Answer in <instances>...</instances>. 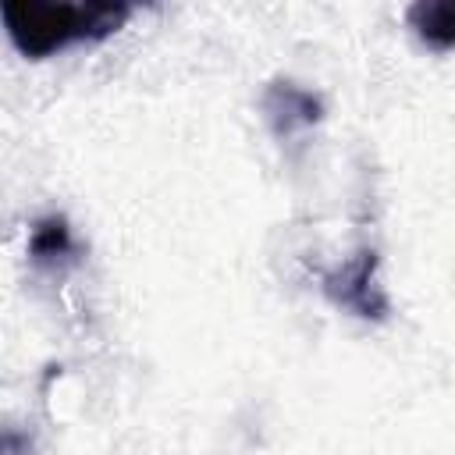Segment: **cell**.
I'll use <instances>...</instances> for the list:
<instances>
[{
	"label": "cell",
	"instance_id": "obj_1",
	"mask_svg": "<svg viewBox=\"0 0 455 455\" xmlns=\"http://www.w3.org/2000/svg\"><path fill=\"white\" fill-rule=\"evenodd\" d=\"M0 18L14 50L28 60H43L68 46L100 43L114 36L132 18V7L107 0H7L0 7Z\"/></svg>",
	"mask_w": 455,
	"mask_h": 455
},
{
	"label": "cell",
	"instance_id": "obj_2",
	"mask_svg": "<svg viewBox=\"0 0 455 455\" xmlns=\"http://www.w3.org/2000/svg\"><path fill=\"white\" fill-rule=\"evenodd\" d=\"M377 270H380L377 249L363 245V249H359L355 256H348L345 263H338V267H331V270H320V288H323V295H327L338 309H345V313H352V316H359V320L380 323V320H387L391 302H387V291H384Z\"/></svg>",
	"mask_w": 455,
	"mask_h": 455
},
{
	"label": "cell",
	"instance_id": "obj_3",
	"mask_svg": "<svg viewBox=\"0 0 455 455\" xmlns=\"http://www.w3.org/2000/svg\"><path fill=\"white\" fill-rule=\"evenodd\" d=\"M259 107H263L267 124L274 128L277 139H291V135L320 124V117H323V100L313 89L288 82V78L270 82L259 96Z\"/></svg>",
	"mask_w": 455,
	"mask_h": 455
},
{
	"label": "cell",
	"instance_id": "obj_4",
	"mask_svg": "<svg viewBox=\"0 0 455 455\" xmlns=\"http://www.w3.org/2000/svg\"><path fill=\"white\" fill-rule=\"evenodd\" d=\"M28 259L39 270H64L71 263H78V242L71 235L68 217L60 213H46L32 224L28 231Z\"/></svg>",
	"mask_w": 455,
	"mask_h": 455
},
{
	"label": "cell",
	"instance_id": "obj_5",
	"mask_svg": "<svg viewBox=\"0 0 455 455\" xmlns=\"http://www.w3.org/2000/svg\"><path fill=\"white\" fill-rule=\"evenodd\" d=\"M405 21L430 50H455V0H419L405 11Z\"/></svg>",
	"mask_w": 455,
	"mask_h": 455
}]
</instances>
